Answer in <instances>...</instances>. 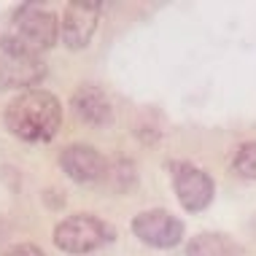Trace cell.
Returning <instances> with one entry per match:
<instances>
[{
	"mask_svg": "<svg viewBox=\"0 0 256 256\" xmlns=\"http://www.w3.org/2000/svg\"><path fill=\"white\" fill-rule=\"evenodd\" d=\"M62 124V106L46 89H24L6 106V127L27 143H46Z\"/></svg>",
	"mask_w": 256,
	"mask_h": 256,
	"instance_id": "1",
	"label": "cell"
},
{
	"mask_svg": "<svg viewBox=\"0 0 256 256\" xmlns=\"http://www.w3.org/2000/svg\"><path fill=\"white\" fill-rule=\"evenodd\" d=\"M60 38V19L44 6L27 3L11 16L8 30L0 38V52L16 57L40 60V54L52 49Z\"/></svg>",
	"mask_w": 256,
	"mask_h": 256,
	"instance_id": "2",
	"label": "cell"
},
{
	"mask_svg": "<svg viewBox=\"0 0 256 256\" xmlns=\"http://www.w3.org/2000/svg\"><path fill=\"white\" fill-rule=\"evenodd\" d=\"M110 238V230L106 226V221L94 218V216H68L54 226V246L62 254L81 256V254H92L94 248H100Z\"/></svg>",
	"mask_w": 256,
	"mask_h": 256,
	"instance_id": "3",
	"label": "cell"
},
{
	"mask_svg": "<svg viewBox=\"0 0 256 256\" xmlns=\"http://www.w3.org/2000/svg\"><path fill=\"white\" fill-rule=\"evenodd\" d=\"M100 11L102 3L98 0H70L65 6V14L60 19V38L68 49H84L89 46L94 30L100 22Z\"/></svg>",
	"mask_w": 256,
	"mask_h": 256,
	"instance_id": "4",
	"label": "cell"
},
{
	"mask_svg": "<svg viewBox=\"0 0 256 256\" xmlns=\"http://www.w3.org/2000/svg\"><path fill=\"white\" fill-rule=\"evenodd\" d=\"M132 232L140 243L151 248H172L181 243L184 224L168 210H143L132 218Z\"/></svg>",
	"mask_w": 256,
	"mask_h": 256,
	"instance_id": "5",
	"label": "cell"
},
{
	"mask_svg": "<svg viewBox=\"0 0 256 256\" xmlns=\"http://www.w3.org/2000/svg\"><path fill=\"white\" fill-rule=\"evenodd\" d=\"M172 186H176V197L186 210L200 213L213 202V178L205 170L194 164H176L172 168Z\"/></svg>",
	"mask_w": 256,
	"mask_h": 256,
	"instance_id": "6",
	"label": "cell"
},
{
	"mask_svg": "<svg viewBox=\"0 0 256 256\" xmlns=\"http://www.w3.org/2000/svg\"><path fill=\"white\" fill-rule=\"evenodd\" d=\"M60 164L65 170V176H70L76 184L102 181L106 168H108L106 156L94 146H89V143H70V146H65L60 154Z\"/></svg>",
	"mask_w": 256,
	"mask_h": 256,
	"instance_id": "7",
	"label": "cell"
},
{
	"mask_svg": "<svg viewBox=\"0 0 256 256\" xmlns=\"http://www.w3.org/2000/svg\"><path fill=\"white\" fill-rule=\"evenodd\" d=\"M73 114L78 122H84L86 127H108L114 122V108H110L108 94L94 84H84L73 92L70 98Z\"/></svg>",
	"mask_w": 256,
	"mask_h": 256,
	"instance_id": "8",
	"label": "cell"
},
{
	"mask_svg": "<svg viewBox=\"0 0 256 256\" xmlns=\"http://www.w3.org/2000/svg\"><path fill=\"white\" fill-rule=\"evenodd\" d=\"M46 76V65L32 57H16V54L0 52V86L3 89H24L38 84Z\"/></svg>",
	"mask_w": 256,
	"mask_h": 256,
	"instance_id": "9",
	"label": "cell"
},
{
	"mask_svg": "<svg viewBox=\"0 0 256 256\" xmlns=\"http://www.w3.org/2000/svg\"><path fill=\"white\" fill-rule=\"evenodd\" d=\"M240 246L221 232H202L189 240L186 256H238Z\"/></svg>",
	"mask_w": 256,
	"mask_h": 256,
	"instance_id": "10",
	"label": "cell"
},
{
	"mask_svg": "<svg viewBox=\"0 0 256 256\" xmlns=\"http://www.w3.org/2000/svg\"><path fill=\"white\" fill-rule=\"evenodd\" d=\"M234 172L248 178V181H256V143H243L238 148V154H234Z\"/></svg>",
	"mask_w": 256,
	"mask_h": 256,
	"instance_id": "11",
	"label": "cell"
},
{
	"mask_svg": "<svg viewBox=\"0 0 256 256\" xmlns=\"http://www.w3.org/2000/svg\"><path fill=\"white\" fill-rule=\"evenodd\" d=\"M3 256H46L44 251H40L38 246H30V243H24V246H16V248H11L8 254H3Z\"/></svg>",
	"mask_w": 256,
	"mask_h": 256,
	"instance_id": "12",
	"label": "cell"
}]
</instances>
